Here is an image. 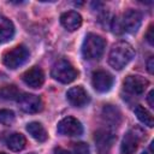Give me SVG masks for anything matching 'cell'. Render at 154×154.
<instances>
[{
	"label": "cell",
	"instance_id": "obj_1",
	"mask_svg": "<svg viewBox=\"0 0 154 154\" xmlns=\"http://www.w3.org/2000/svg\"><path fill=\"white\" fill-rule=\"evenodd\" d=\"M135 57L134 47L126 41H119L114 43L108 54V64L114 70L124 69Z\"/></svg>",
	"mask_w": 154,
	"mask_h": 154
},
{
	"label": "cell",
	"instance_id": "obj_2",
	"mask_svg": "<svg viewBox=\"0 0 154 154\" xmlns=\"http://www.w3.org/2000/svg\"><path fill=\"white\" fill-rule=\"evenodd\" d=\"M142 23V14L136 10H128L123 13L122 18H113L112 19V29L116 32L126 31V32H135L140 29Z\"/></svg>",
	"mask_w": 154,
	"mask_h": 154
},
{
	"label": "cell",
	"instance_id": "obj_3",
	"mask_svg": "<svg viewBox=\"0 0 154 154\" xmlns=\"http://www.w3.org/2000/svg\"><path fill=\"white\" fill-rule=\"evenodd\" d=\"M106 48L103 37L96 34H88L82 43V54L87 60H97L102 57Z\"/></svg>",
	"mask_w": 154,
	"mask_h": 154
},
{
	"label": "cell",
	"instance_id": "obj_4",
	"mask_svg": "<svg viewBox=\"0 0 154 154\" xmlns=\"http://www.w3.org/2000/svg\"><path fill=\"white\" fill-rule=\"evenodd\" d=\"M52 77L64 84L71 83L73 82L77 76H78V71L75 69V66L66 59H59L58 61L54 63L52 71H51Z\"/></svg>",
	"mask_w": 154,
	"mask_h": 154
},
{
	"label": "cell",
	"instance_id": "obj_5",
	"mask_svg": "<svg viewBox=\"0 0 154 154\" xmlns=\"http://www.w3.org/2000/svg\"><path fill=\"white\" fill-rule=\"evenodd\" d=\"M29 58V51L25 46L18 45L13 48L6 51L2 54V64L8 69H17L22 66Z\"/></svg>",
	"mask_w": 154,
	"mask_h": 154
},
{
	"label": "cell",
	"instance_id": "obj_6",
	"mask_svg": "<svg viewBox=\"0 0 154 154\" xmlns=\"http://www.w3.org/2000/svg\"><path fill=\"white\" fill-rule=\"evenodd\" d=\"M143 137V132L138 129H132L126 132V135L123 137L122 144H120V153L122 154H134L138 144Z\"/></svg>",
	"mask_w": 154,
	"mask_h": 154
},
{
	"label": "cell",
	"instance_id": "obj_7",
	"mask_svg": "<svg viewBox=\"0 0 154 154\" xmlns=\"http://www.w3.org/2000/svg\"><path fill=\"white\" fill-rule=\"evenodd\" d=\"M57 130L60 135L64 136H79L83 132V126L81 122L73 117H66L63 118L57 126Z\"/></svg>",
	"mask_w": 154,
	"mask_h": 154
},
{
	"label": "cell",
	"instance_id": "obj_8",
	"mask_svg": "<svg viewBox=\"0 0 154 154\" xmlns=\"http://www.w3.org/2000/svg\"><path fill=\"white\" fill-rule=\"evenodd\" d=\"M17 101L20 109L25 113H37L43 107L41 97L34 94H22Z\"/></svg>",
	"mask_w": 154,
	"mask_h": 154
},
{
	"label": "cell",
	"instance_id": "obj_9",
	"mask_svg": "<svg viewBox=\"0 0 154 154\" xmlns=\"http://www.w3.org/2000/svg\"><path fill=\"white\" fill-rule=\"evenodd\" d=\"M91 84L96 91L106 93L113 85V76L105 70H97L93 73Z\"/></svg>",
	"mask_w": 154,
	"mask_h": 154
},
{
	"label": "cell",
	"instance_id": "obj_10",
	"mask_svg": "<svg viewBox=\"0 0 154 154\" xmlns=\"http://www.w3.org/2000/svg\"><path fill=\"white\" fill-rule=\"evenodd\" d=\"M124 90L132 95H141L148 87V81L142 76L130 75L123 82Z\"/></svg>",
	"mask_w": 154,
	"mask_h": 154
},
{
	"label": "cell",
	"instance_id": "obj_11",
	"mask_svg": "<svg viewBox=\"0 0 154 154\" xmlns=\"http://www.w3.org/2000/svg\"><path fill=\"white\" fill-rule=\"evenodd\" d=\"M97 150L100 154H107L116 140V136L113 135V132H111L109 130L106 129H100L95 132L94 136Z\"/></svg>",
	"mask_w": 154,
	"mask_h": 154
},
{
	"label": "cell",
	"instance_id": "obj_12",
	"mask_svg": "<svg viewBox=\"0 0 154 154\" xmlns=\"http://www.w3.org/2000/svg\"><path fill=\"white\" fill-rule=\"evenodd\" d=\"M66 97L69 102L75 107H83L89 102V95L87 90L81 85L70 88L66 93Z\"/></svg>",
	"mask_w": 154,
	"mask_h": 154
},
{
	"label": "cell",
	"instance_id": "obj_13",
	"mask_svg": "<svg viewBox=\"0 0 154 154\" xmlns=\"http://www.w3.org/2000/svg\"><path fill=\"white\" fill-rule=\"evenodd\" d=\"M22 78H23V82L28 87L36 89V88H40L43 84V82H45V73H43L41 67L34 66V67L26 70L23 73Z\"/></svg>",
	"mask_w": 154,
	"mask_h": 154
},
{
	"label": "cell",
	"instance_id": "obj_14",
	"mask_svg": "<svg viewBox=\"0 0 154 154\" xmlns=\"http://www.w3.org/2000/svg\"><path fill=\"white\" fill-rule=\"evenodd\" d=\"M60 23L66 30L75 31L82 25V16L76 11H69L61 14Z\"/></svg>",
	"mask_w": 154,
	"mask_h": 154
},
{
	"label": "cell",
	"instance_id": "obj_15",
	"mask_svg": "<svg viewBox=\"0 0 154 154\" xmlns=\"http://www.w3.org/2000/svg\"><path fill=\"white\" fill-rule=\"evenodd\" d=\"M14 35V25L13 23L6 18L0 17V43L10 41Z\"/></svg>",
	"mask_w": 154,
	"mask_h": 154
},
{
	"label": "cell",
	"instance_id": "obj_16",
	"mask_svg": "<svg viewBox=\"0 0 154 154\" xmlns=\"http://www.w3.org/2000/svg\"><path fill=\"white\" fill-rule=\"evenodd\" d=\"M26 131L31 135L32 138H35L38 142H45L48 138V134L43 125L38 122H31L26 125Z\"/></svg>",
	"mask_w": 154,
	"mask_h": 154
},
{
	"label": "cell",
	"instance_id": "obj_17",
	"mask_svg": "<svg viewBox=\"0 0 154 154\" xmlns=\"http://www.w3.org/2000/svg\"><path fill=\"white\" fill-rule=\"evenodd\" d=\"M6 144L7 147L13 150V152H19L22 150L25 144H26V140L25 137L22 135V134H18V132H13L11 135H8L6 137Z\"/></svg>",
	"mask_w": 154,
	"mask_h": 154
},
{
	"label": "cell",
	"instance_id": "obj_18",
	"mask_svg": "<svg viewBox=\"0 0 154 154\" xmlns=\"http://www.w3.org/2000/svg\"><path fill=\"white\" fill-rule=\"evenodd\" d=\"M134 112H135V114H136V117H137V119L141 122V123H143L144 125H147L148 128H153V125H154V120H153V116L144 108V107H142L141 105H137L136 107H135V109H134Z\"/></svg>",
	"mask_w": 154,
	"mask_h": 154
},
{
	"label": "cell",
	"instance_id": "obj_19",
	"mask_svg": "<svg viewBox=\"0 0 154 154\" xmlns=\"http://www.w3.org/2000/svg\"><path fill=\"white\" fill-rule=\"evenodd\" d=\"M102 116L107 122H109L112 124H119V122H120V112L118 111V108H116L112 105H106L103 107Z\"/></svg>",
	"mask_w": 154,
	"mask_h": 154
},
{
	"label": "cell",
	"instance_id": "obj_20",
	"mask_svg": "<svg viewBox=\"0 0 154 154\" xmlns=\"http://www.w3.org/2000/svg\"><path fill=\"white\" fill-rule=\"evenodd\" d=\"M20 93L18 88L13 84H7L0 88V99L2 100H18Z\"/></svg>",
	"mask_w": 154,
	"mask_h": 154
},
{
	"label": "cell",
	"instance_id": "obj_21",
	"mask_svg": "<svg viewBox=\"0 0 154 154\" xmlns=\"http://www.w3.org/2000/svg\"><path fill=\"white\" fill-rule=\"evenodd\" d=\"M14 112L11 109H0V124L11 125L14 122Z\"/></svg>",
	"mask_w": 154,
	"mask_h": 154
},
{
	"label": "cell",
	"instance_id": "obj_22",
	"mask_svg": "<svg viewBox=\"0 0 154 154\" xmlns=\"http://www.w3.org/2000/svg\"><path fill=\"white\" fill-rule=\"evenodd\" d=\"M73 150H75V154H90V149H89V146L84 142H78L75 144L73 147Z\"/></svg>",
	"mask_w": 154,
	"mask_h": 154
},
{
	"label": "cell",
	"instance_id": "obj_23",
	"mask_svg": "<svg viewBox=\"0 0 154 154\" xmlns=\"http://www.w3.org/2000/svg\"><path fill=\"white\" fill-rule=\"evenodd\" d=\"M146 38H147V41L150 43V45H153V38H154V36H153V25H150L149 28H148V31H147V34H146Z\"/></svg>",
	"mask_w": 154,
	"mask_h": 154
},
{
	"label": "cell",
	"instance_id": "obj_24",
	"mask_svg": "<svg viewBox=\"0 0 154 154\" xmlns=\"http://www.w3.org/2000/svg\"><path fill=\"white\" fill-rule=\"evenodd\" d=\"M153 67H154V59H153V57H150L147 61V70L149 73H153Z\"/></svg>",
	"mask_w": 154,
	"mask_h": 154
},
{
	"label": "cell",
	"instance_id": "obj_25",
	"mask_svg": "<svg viewBox=\"0 0 154 154\" xmlns=\"http://www.w3.org/2000/svg\"><path fill=\"white\" fill-rule=\"evenodd\" d=\"M153 95H154V91H153V90H150V91H149V94H148V96H147L148 103H149V106H150L152 108L154 107V102H153Z\"/></svg>",
	"mask_w": 154,
	"mask_h": 154
},
{
	"label": "cell",
	"instance_id": "obj_26",
	"mask_svg": "<svg viewBox=\"0 0 154 154\" xmlns=\"http://www.w3.org/2000/svg\"><path fill=\"white\" fill-rule=\"evenodd\" d=\"M54 154H70L67 150H65V149H63V148H57L55 150H54Z\"/></svg>",
	"mask_w": 154,
	"mask_h": 154
},
{
	"label": "cell",
	"instance_id": "obj_27",
	"mask_svg": "<svg viewBox=\"0 0 154 154\" xmlns=\"http://www.w3.org/2000/svg\"><path fill=\"white\" fill-rule=\"evenodd\" d=\"M142 154H149V153H147V152H143V153H142Z\"/></svg>",
	"mask_w": 154,
	"mask_h": 154
},
{
	"label": "cell",
	"instance_id": "obj_28",
	"mask_svg": "<svg viewBox=\"0 0 154 154\" xmlns=\"http://www.w3.org/2000/svg\"><path fill=\"white\" fill-rule=\"evenodd\" d=\"M28 154H36V153H28Z\"/></svg>",
	"mask_w": 154,
	"mask_h": 154
},
{
	"label": "cell",
	"instance_id": "obj_29",
	"mask_svg": "<svg viewBox=\"0 0 154 154\" xmlns=\"http://www.w3.org/2000/svg\"><path fill=\"white\" fill-rule=\"evenodd\" d=\"M0 154H6V153H0Z\"/></svg>",
	"mask_w": 154,
	"mask_h": 154
}]
</instances>
